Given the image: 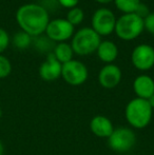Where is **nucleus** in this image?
I'll use <instances>...</instances> for the list:
<instances>
[{"instance_id":"obj_18","label":"nucleus","mask_w":154,"mask_h":155,"mask_svg":"<svg viewBox=\"0 0 154 155\" xmlns=\"http://www.w3.org/2000/svg\"><path fill=\"white\" fill-rule=\"evenodd\" d=\"M84 11L80 8L76 6V8H73L69 10L66 19L73 25V27H76V25H80V23L84 21Z\"/></svg>"},{"instance_id":"obj_14","label":"nucleus","mask_w":154,"mask_h":155,"mask_svg":"<svg viewBox=\"0 0 154 155\" xmlns=\"http://www.w3.org/2000/svg\"><path fill=\"white\" fill-rule=\"evenodd\" d=\"M96 53L101 61L109 64L113 62L118 56V48L113 41L103 40L99 43Z\"/></svg>"},{"instance_id":"obj_27","label":"nucleus","mask_w":154,"mask_h":155,"mask_svg":"<svg viewBox=\"0 0 154 155\" xmlns=\"http://www.w3.org/2000/svg\"><path fill=\"white\" fill-rule=\"evenodd\" d=\"M2 116V110H1V108H0V117Z\"/></svg>"},{"instance_id":"obj_19","label":"nucleus","mask_w":154,"mask_h":155,"mask_svg":"<svg viewBox=\"0 0 154 155\" xmlns=\"http://www.w3.org/2000/svg\"><path fill=\"white\" fill-rule=\"evenodd\" d=\"M12 72V63L10 60L0 54V79L8 77Z\"/></svg>"},{"instance_id":"obj_3","label":"nucleus","mask_w":154,"mask_h":155,"mask_svg":"<svg viewBox=\"0 0 154 155\" xmlns=\"http://www.w3.org/2000/svg\"><path fill=\"white\" fill-rule=\"evenodd\" d=\"M100 41V36L92 28H82L74 33L71 47L74 54L86 56L96 52Z\"/></svg>"},{"instance_id":"obj_11","label":"nucleus","mask_w":154,"mask_h":155,"mask_svg":"<svg viewBox=\"0 0 154 155\" xmlns=\"http://www.w3.org/2000/svg\"><path fill=\"white\" fill-rule=\"evenodd\" d=\"M61 70L62 64L56 59L53 53H50L47 60L39 68V75L45 81H54L61 76Z\"/></svg>"},{"instance_id":"obj_20","label":"nucleus","mask_w":154,"mask_h":155,"mask_svg":"<svg viewBox=\"0 0 154 155\" xmlns=\"http://www.w3.org/2000/svg\"><path fill=\"white\" fill-rule=\"evenodd\" d=\"M10 36L4 29L0 28V54H2L10 45Z\"/></svg>"},{"instance_id":"obj_4","label":"nucleus","mask_w":154,"mask_h":155,"mask_svg":"<svg viewBox=\"0 0 154 155\" xmlns=\"http://www.w3.org/2000/svg\"><path fill=\"white\" fill-rule=\"evenodd\" d=\"M144 30V19L135 13H131L123 14L116 19L114 32L121 40L130 41L137 38Z\"/></svg>"},{"instance_id":"obj_15","label":"nucleus","mask_w":154,"mask_h":155,"mask_svg":"<svg viewBox=\"0 0 154 155\" xmlns=\"http://www.w3.org/2000/svg\"><path fill=\"white\" fill-rule=\"evenodd\" d=\"M52 53L54 54L55 58L58 60L61 64L66 62H69L73 59L74 51H73L71 45L68 42H59L54 47V50Z\"/></svg>"},{"instance_id":"obj_17","label":"nucleus","mask_w":154,"mask_h":155,"mask_svg":"<svg viewBox=\"0 0 154 155\" xmlns=\"http://www.w3.org/2000/svg\"><path fill=\"white\" fill-rule=\"evenodd\" d=\"M12 42L15 48L19 50H25L29 48L32 43V36H30L28 33L20 31L13 36Z\"/></svg>"},{"instance_id":"obj_12","label":"nucleus","mask_w":154,"mask_h":155,"mask_svg":"<svg viewBox=\"0 0 154 155\" xmlns=\"http://www.w3.org/2000/svg\"><path fill=\"white\" fill-rule=\"evenodd\" d=\"M134 92L138 98L149 99L154 94V80L148 75H139L133 82Z\"/></svg>"},{"instance_id":"obj_25","label":"nucleus","mask_w":154,"mask_h":155,"mask_svg":"<svg viewBox=\"0 0 154 155\" xmlns=\"http://www.w3.org/2000/svg\"><path fill=\"white\" fill-rule=\"evenodd\" d=\"M95 1L101 4H107V3H110L111 1H113V0H95Z\"/></svg>"},{"instance_id":"obj_1","label":"nucleus","mask_w":154,"mask_h":155,"mask_svg":"<svg viewBox=\"0 0 154 155\" xmlns=\"http://www.w3.org/2000/svg\"><path fill=\"white\" fill-rule=\"evenodd\" d=\"M16 21L21 31L32 37H38L45 32L50 22L49 12L37 3L23 4L17 10Z\"/></svg>"},{"instance_id":"obj_6","label":"nucleus","mask_w":154,"mask_h":155,"mask_svg":"<svg viewBox=\"0 0 154 155\" xmlns=\"http://www.w3.org/2000/svg\"><path fill=\"white\" fill-rule=\"evenodd\" d=\"M44 33L45 36L53 42H67V40L72 38L74 35L75 27H73L67 19L56 18L50 20Z\"/></svg>"},{"instance_id":"obj_7","label":"nucleus","mask_w":154,"mask_h":155,"mask_svg":"<svg viewBox=\"0 0 154 155\" xmlns=\"http://www.w3.org/2000/svg\"><path fill=\"white\" fill-rule=\"evenodd\" d=\"M88 69L79 60L72 59L62 64L61 76L67 84L71 86H80L88 79Z\"/></svg>"},{"instance_id":"obj_10","label":"nucleus","mask_w":154,"mask_h":155,"mask_svg":"<svg viewBox=\"0 0 154 155\" xmlns=\"http://www.w3.org/2000/svg\"><path fill=\"white\" fill-rule=\"evenodd\" d=\"M121 80V70L113 63L106 64L101 68L98 74V81L105 89H113Z\"/></svg>"},{"instance_id":"obj_23","label":"nucleus","mask_w":154,"mask_h":155,"mask_svg":"<svg viewBox=\"0 0 154 155\" xmlns=\"http://www.w3.org/2000/svg\"><path fill=\"white\" fill-rule=\"evenodd\" d=\"M149 13H150V12H149V8H147V6L145 5L144 3H140V4H139V6H138V8L136 10L135 14H136V15H138V16L142 17V18L144 19L145 17H146L147 15L149 14Z\"/></svg>"},{"instance_id":"obj_13","label":"nucleus","mask_w":154,"mask_h":155,"mask_svg":"<svg viewBox=\"0 0 154 155\" xmlns=\"http://www.w3.org/2000/svg\"><path fill=\"white\" fill-rule=\"evenodd\" d=\"M90 129L93 132V134L101 137V138H103V137L108 138L114 131L113 124L111 123V120L108 117L101 116V115L93 117L90 123Z\"/></svg>"},{"instance_id":"obj_9","label":"nucleus","mask_w":154,"mask_h":155,"mask_svg":"<svg viewBox=\"0 0 154 155\" xmlns=\"http://www.w3.org/2000/svg\"><path fill=\"white\" fill-rule=\"evenodd\" d=\"M131 61L139 71H148L154 67V48L142 43L136 45L131 54Z\"/></svg>"},{"instance_id":"obj_22","label":"nucleus","mask_w":154,"mask_h":155,"mask_svg":"<svg viewBox=\"0 0 154 155\" xmlns=\"http://www.w3.org/2000/svg\"><path fill=\"white\" fill-rule=\"evenodd\" d=\"M57 1L61 6L69 8V10L73 8H76L77 4L79 3V0H57Z\"/></svg>"},{"instance_id":"obj_26","label":"nucleus","mask_w":154,"mask_h":155,"mask_svg":"<svg viewBox=\"0 0 154 155\" xmlns=\"http://www.w3.org/2000/svg\"><path fill=\"white\" fill-rule=\"evenodd\" d=\"M3 154H4V147H3L2 141L0 140V155H3Z\"/></svg>"},{"instance_id":"obj_24","label":"nucleus","mask_w":154,"mask_h":155,"mask_svg":"<svg viewBox=\"0 0 154 155\" xmlns=\"http://www.w3.org/2000/svg\"><path fill=\"white\" fill-rule=\"evenodd\" d=\"M147 100H148V102H149V104L151 106V108L154 109V94H153L152 96H151L150 98H149V99H147Z\"/></svg>"},{"instance_id":"obj_2","label":"nucleus","mask_w":154,"mask_h":155,"mask_svg":"<svg viewBox=\"0 0 154 155\" xmlns=\"http://www.w3.org/2000/svg\"><path fill=\"white\" fill-rule=\"evenodd\" d=\"M152 110L148 100L136 97L129 101L126 107V119L133 128L143 129L150 124Z\"/></svg>"},{"instance_id":"obj_5","label":"nucleus","mask_w":154,"mask_h":155,"mask_svg":"<svg viewBox=\"0 0 154 155\" xmlns=\"http://www.w3.org/2000/svg\"><path fill=\"white\" fill-rule=\"evenodd\" d=\"M92 29L99 36H109L115 30L116 17L111 10L100 8L94 12L92 16Z\"/></svg>"},{"instance_id":"obj_21","label":"nucleus","mask_w":154,"mask_h":155,"mask_svg":"<svg viewBox=\"0 0 154 155\" xmlns=\"http://www.w3.org/2000/svg\"><path fill=\"white\" fill-rule=\"evenodd\" d=\"M144 29L154 35V12H150L144 18Z\"/></svg>"},{"instance_id":"obj_16","label":"nucleus","mask_w":154,"mask_h":155,"mask_svg":"<svg viewBox=\"0 0 154 155\" xmlns=\"http://www.w3.org/2000/svg\"><path fill=\"white\" fill-rule=\"evenodd\" d=\"M115 6L123 14H131L135 13L139 4L142 3L140 0H113Z\"/></svg>"},{"instance_id":"obj_8","label":"nucleus","mask_w":154,"mask_h":155,"mask_svg":"<svg viewBox=\"0 0 154 155\" xmlns=\"http://www.w3.org/2000/svg\"><path fill=\"white\" fill-rule=\"evenodd\" d=\"M135 134L128 128L114 129L112 134L108 137V143L112 150L116 152H127L135 145Z\"/></svg>"}]
</instances>
